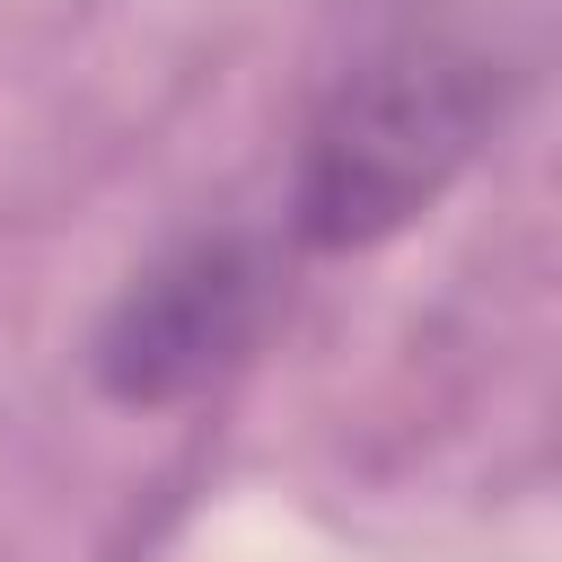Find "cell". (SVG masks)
Wrapping results in <instances>:
<instances>
[{"mask_svg":"<svg viewBox=\"0 0 562 562\" xmlns=\"http://www.w3.org/2000/svg\"><path fill=\"white\" fill-rule=\"evenodd\" d=\"M501 123V61L448 35L369 53L307 123L290 228L316 255H360L413 228L492 140Z\"/></svg>","mask_w":562,"mask_h":562,"instance_id":"1","label":"cell"},{"mask_svg":"<svg viewBox=\"0 0 562 562\" xmlns=\"http://www.w3.org/2000/svg\"><path fill=\"white\" fill-rule=\"evenodd\" d=\"M272 290L281 281H272V255L255 237H237V228L184 237L114 290V307L97 316L88 369L132 413L184 404L255 351V334L272 316Z\"/></svg>","mask_w":562,"mask_h":562,"instance_id":"2","label":"cell"}]
</instances>
